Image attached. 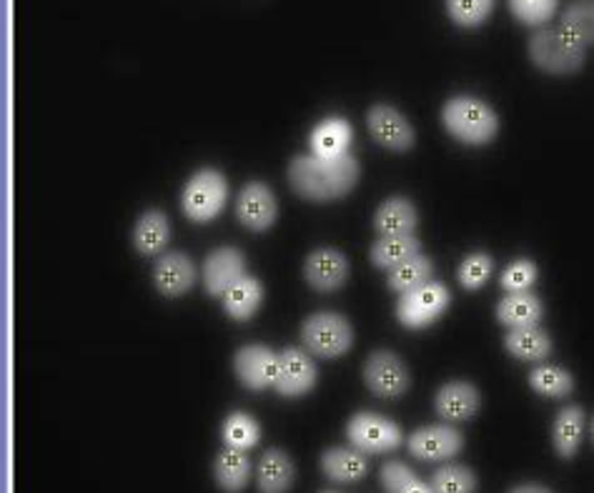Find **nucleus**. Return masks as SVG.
Masks as SVG:
<instances>
[{
	"mask_svg": "<svg viewBox=\"0 0 594 493\" xmlns=\"http://www.w3.org/2000/svg\"><path fill=\"white\" fill-rule=\"evenodd\" d=\"M288 183L301 198L317 200H336L344 198L359 183V163L352 153L339 158L321 156H299L288 165Z\"/></svg>",
	"mask_w": 594,
	"mask_h": 493,
	"instance_id": "1",
	"label": "nucleus"
},
{
	"mask_svg": "<svg viewBox=\"0 0 594 493\" xmlns=\"http://www.w3.org/2000/svg\"><path fill=\"white\" fill-rule=\"evenodd\" d=\"M442 121L449 136L465 146H487L500 130L496 113L484 101L469 99V95H459L444 105Z\"/></svg>",
	"mask_w": 594,
	"mask_h": 493,
	"instance_id": "2",
	"label": "nucleus"
},
{
	"mask_svg": "<svg viewBox=\"0 0 594 493\" xmlns=\"http://www.w3.org/2000/svg\"><path fill=\"white\" fill-rule=\"evenodd\" d=\"M584 56H587V46H582L562 28H541L529 41L532 64L555 76L580 70L584 66Z\"/></svg>",
	"mask_w": 594,
	"mask_h": 493,
	"instance_id": "3",
	"label": "nucleus"
},
{
	"mask_svg": "<svg viewBox=\"0 0 594 493\" xmlns=\"http://www.w3.org/2000/svg\"><path fill=\"white\" fill-rule=\"evenodd\" d=\"M301 341L319 358H339L354 346V329L346 316L321 311L309 316L301 325Z\"/></svg>",
	"mask_w": 594,
	"mask_h": 493,
	"instance_id": "4",
	"label": "nucleus"
},
{
	"mask_svg": "<svg viewBox=\"0 0 594 493\" xmlns=\"http://www.w3.org/2000/svg\"><path fill=\"white\" fill-rule=\"evenodd\" d=\"M229 200V183L216 169H201L183 191V214L194 223H208Z\"/></svg>",
	"mask_w": 594,
	"mask_h": 493,
	"instance_id": "5",
	"label": "nucleus"
},
{
	"mask_svg": "<svg viewBox=\"0 0 594 493\" xmlns=\"http://www.w3.org/2000/svg\"><path fill=\"white\" fill-rule=\"evenodd\" d=\"M449 301H452L449 288L430 280V284L416 286L412 290H407V294H401L397 303V319L404 329L422 331L447 311Z\"/></svg>",
	"mask_w": 594,
	"mask_h": 493,
	"instance_id": "6",
	"label": "nucleus"
},
{
	"mask_svg": "<svg viewBox=\"0 0 594 493\" xmlns=\"http://www.w3.org/2000/svg\"><path fill=\"white\" fill-rule=\"evenodd\" d=\"M346 436L362 454H387L401 446V428L379 413L362 411L349 421Z\"/></svg>",
	"mask_w": 594,
	"mask_h": 493,
	"instance_id": "7",
	"label": "nucleus"
},
{
	"mask_svg": "<svg viewBox=\"0 0 594 493\" xmlns=\"http://www.w3.org/2000/svg\"><path fill=\"white\" fill-rule=\"evenodd\" d=\"M364 381L379 399H397L412 386V376L404 360L391 351H374L364 366Z\"/></svg>",
	"mask_w": 594,
	"mask_h": 493,
	"instance_id": "8",
	"label": "nucleus"
},
{
	"mask_svg": "<svg viewBox=\"0 0 594 493\" xmlns=\"http://www.w3.org/2000/svg\"><path fill=\"white\" fill-rule=\"evenodd\" d=\"M317 366L309 354H304L301 348H286L278 354L274 389L286 399H299L317 386Z\"/></svg>",
	"mask_w": 594,
	"mask_h": 493,
	"instance_id": "9",
	"label": "nucleus"
},
{
	"mask_svg": "<svg viewBox=\"0 0 594 493\" xmlns=\"http://www.w3.org/2000/svg\"><path fill=\"white\" fill-rule=\"evenodd\" d=\"M278 206L276 196L266 183H247L236 198V218L249 228V231H269L276 223Z\"/></svg>",
	"mask_w": 594,
	"mask_h": 493,
	"instance_id": "10",
	"label": "nucleus"
},
{
	"mask_svg": "<svg viewBox=\"0 0 594 493\" xmlns=\"http://www.w3.org/2000/svg\"><path fill=\"white\" fill-rule=\"evenodd\" d=\"M233 371L247 389L264 391L276 381L278 354L266 346H259V343H251V346L236 351Z\"/></svg>",
	"mask_w": 594,
	"mask_h": 493,
	"instance_id": "11",
	"label": "nucleus"
},
{
	"mask_svg": "<svg viewBox=\"0 0 594 493\" xmlns=\"http://www.w3.org/2000/svg\"><path fill=\"white\" fill-rule=\"evenodd\" d=\"M465 448V436L454 426H424L409 438V451L419 461H449Z\"/></svg>",
	"mask_w": 594,
	"mask_h": 493,
	"instance_id": "12",
	"label": "nucleus"
},
{
	"mask_svg": "<svg viewBox=\"0 0 594 493\" xmlns=\"http://www.w3.org/2000/svg\"><path fill=\"white\" fill-rule=\"evenodd\" d=\"M369 123V130L377 144H381L389 151H409L414 146V128L407 116H401L397 108H391L387 103L374 105L366 116Z\"/></svg>",
	"mask_w": 594,
	"mask_h": 493,
	"instance_id": "13",
	"label": "nucleus"
},
{
	"mask_svg": "<svg viewBox=\"0 0 594 493\" xmlns=\"http://www.w3.org/2000/svg\"><path fill=\"white\" fill-rule=\"evenodd\" d=\"M243 276H247V259H243V253L239 249L224 245V249L208 253V259L204 263V284L208 296L224 298L226 290Z\"/></svg>",
	"mask_w": 594,
	"mask_h": 493,
	"instance_id": "14",
	"label": "nucleus"
},
{
	"mask_svg": "<svg viewBox=\"0 0 594 493\" xmlns=\"http://www.w3.org/2000/svg\"><path fill=\"white\" fill-rule=\"evenodd\" d=\"M304 276H307L309 284L321 290V294L339 290L349 280L346 255L336 249H317L307 259Z\"/></svg>",
	"mask_w": 594,
	"mask_h": 493,
	"instance_id": "15",
	"label": "nucleus"
},
{
	"mask_svg": "<svg viewBox=\"0 0 594 493\" xmlns=\"http://www.w3.org/2000/svg\"><path fill=\"white\" fill-rule=\"evenodd\" d=\"M153 284L163 296H169V298H179L183 294H189L196 284L194 261H191L186 253H179V251L165 253L153 268Z\"/></svg>",
	"mask_w": 594,
	"mask_h": 493,
	"instance_id": "16",
	"label": "nucleus"
},
{
	"mask_svg": "<svg viewBox=\"0 0 594 493\" xmlns=\"http://www.w3.org/2000/svg\"><path fill=\"white\" fill-rule=\"evenodd\" d=\"M479 391L467 381H452L444 383L439 391H436L434 409L444 421L449 424H461V421H469L479 411Z\"/></svg>",
	"mask_w": 594,
	"mask_h": 493,
	"instance_id": "17",
	"label": "nucleus"
},
{
	"mask_svg": "<svg viewBox=\"0 0 594 493\" xmlns=\"http://www.w3.org/2000/svg\"><path fill=\"white\" fill-rule=\"evenodd\" d=\"M296 477L294 461L282 451V448H271L256 466V486L261 493H286L292 489Z\"/></svg>",
	"mask_w": 594,
	"mask_h": 493,
	"instance_id": "18",
	"label": "nucleus"
},
{
	"mask_svg": "<svg viewBox=\"0 0 594 493\" xmlns=\"http://www.w3.org/2000/svg\"><path fill=\"white\" fill-rule=\"evenodd\" d=\"M545 316V306L529 290L519 294H506L500 306H496V321L504 323L506 329H524V325H537Z\"/></svg>",
	"mask_w": 594,
	"mask_h": 493,
	"instance_id": "19",
	"label": "nucleus"
},
{
	"mask_svg": "<svg viewBox=\"0 0 594 493\" xmlns=\"http://www.w3.org/2000/svg\"><path fill=\"white\" fill-rule=\"evenodd\" d=\"M419 226V214L409 198H389L374 216L379 236H412Z\"/></svg>",
	"mask_w": 594,
	"mask_h": 493,
	"instance_id": "20",
	"label": "nucleus"
},
{
	"mask_svg": "<svg viewBox=\"0 0 594 493\" xmlns=\"http://www.w3.org/2000/svg\"><path fill=\"white\" fill-rule=\"evenodd\" d=\"M504 346L514 358L532 360V364H539V360H547L552 356V339H549L539 325L510 329L504 339Z\"/></svg>",
	"mask_w": 594,
	"mask_h": 493,
	"instance_id": "21",
	"label": "nucleus"
},
{
	"mask_svg": "<svg viewBox=\"0 0 594 493\" xmlns=\"http://www.w3.org/2000/svg\"><path fill=\"white\" fill-rule=\"evenodd\" d=\"M321 469H324L331 481L354 483L366 477L369 463H366V456L359 448H329V451L321 456Z\"/></svg>",
	"mask_w": 594,
	"mask_h": 493,
	"instance_id": "22",
	"label": "nucleus"
},
{
	"mask_svg": "<svg viewBox=\"0 0 594 493\" xmlns=\"http://www.w3.org/2000/svg\"><path fill=\"white\" fill-rule=\"evenodd\" d=\"M354 130L344 118H327L321 121L311 134V151L321 158H339L349 153Z\"/></svg>",
	"mask_w": 594,
	"mask_h": 493,
	"instance_id": "23",
	"label": "nucleus"
},
{
	"mask_svg": "<svg viewBox=\"0 0 594 493\" xmlns=\"http://www.w3.org/2000/svg\"><path fill=\"white\" fill-rule=\"evenodd\" d=\"M261 301H264V288H261L256 278L243 276L241 280H236L229 290H226L224 308L233 321L243 323L253 319V313L261 308Z\"/></svg>",
	"mask_w": 594,
	"mask_h": 493,
	"instance_id": "24",
	"label": "nucleus"
},
{
	"mask_svg": "<svg viewBox=\"0 0 594 493\" xmlns=\"http://www.w3.org/2000/svg\"><path fill=\"white\" fill-rule=\"evenodd\" d=\"M171 241V223L163 210H148L134 228V245L138 253L153 255L161 253Z\"/></svg>",
	"mask_w": 594,
	"mask_h": 493,
	"instance_id": "25",
	"label": "nucleus"
},
{
	"mask_svg": "<svg viewBox=\"0 0 594 493\" xmlns=\"http://www.w3.org/2000/svg\"><path fill=\"white\" fill-rule=\"evenodd\" d=\"M214 477L218 486L229 493H239L247 489L251 479V461L247 451H239V448H226V451L218 454L214 463Z\"/></svg>",
	"mask_w": 594,
	"mask_h": 493,
	"instance_id": "26",
	"label": "nucleus"
},
{
	"mask_svg": "<svg viewBox=\"0 0 594 493\" xmlns=\"http://www.w3.org/2000/svg\"><path fill=\"white\" fill-rule=\"evenodd\" d=\"M584 434V413L576 406H567L559 411V416L555 421V448L562 459H572L580 448Z\"/></svg>",
	"mask_w": 594,
	"mask_h": 493,
	"instance_id": "27",
	"label": "nucleus"
},
{
	"mask_svg": "<svg viewBox=\"0 0 594 493\" xmlns=\"http://www.w3.org/2000/svg\"><path fill=\"white\" fill-rule=\"evenodd\" d=\"M434 278V263L432 259H426V255L416 253L412 259H407L404 263H399L389 271V288L397 290V294H407V290H412L416 286L430 284Z\"/></svg>",
	"mask_w": 594,
	"mask_h": 493,
	"instance_id": "28",
	"label": "nucleus"
},
{
	"mask_svg": "<svg viewBox=\"0 0 594 493\" xmlns=\"http://www.w3.org/2000/svg\"><path fill=\"white\" fill-rule=\"evenodd\" d=\"M416 253H419V241L414 239V233L412 236H381L372 249V263L377 268L391 271Z\"/></svg>",
	"mask_w": 594,
	"mask_h": 493,
	"instance_id": "29",
	"label": "nucleus"
},
{
	"mask_svg": "<svg viewBox=\"0 0 594 493\" xmlns=\"http://www.w3.org/2000/svg\"><path fill=\"white\" fill-rule=\"evenodd\" d=\"M559 28L570 33L574 41L582 46H592L594 43V0H574L562 15Z\"/></svg>",
	"mask_w": 594,
	"mask_h": 493,
	"instance_id": "30",
	"label": "nucleus"
},
{
	"mask_svg": "<svg viewBox=\"0 0 594 493\" xmlns=\"http://www.w3.org/2000/svg\"><path fill=\"white\" fill-rule=\"evenodd\" d=\"M529 386L541 395H549V399H564L574 391V378L567 374L564 368L557 366H537L535 371L529 374Z\"/></svg>",
	"mask_w": 594,
	"mask_h": 493,
	"instance_id": "31",
	"label": "nucleus"
},
{
	"mask_svg": "<svg viewBox=\"0 0 594 493\" xmlns=\"http://www.w3.org/2000/svg\"><path fill=\"white\" fill-rule=\"evenodd\" d=\"M261 438V431H259V424L253 421L251 416H247V413L236 411L231 413L229 419H226L224 424V442L229 448H239V451H249V448H253L259 444Z\"/></svg>",
	"mask_w": 594,
	"mask_h": 493,
	"instance_id": "32",
	"label": "nucleus"
},
{
	"mask_svg": "<svg viewBox=\"0 0 594 493\" xmlns=\"http://www.w3.org/2000/svg\"><path fill=\"white\" fill-rule=\"evenodd\" d=\"M494 11V0H447V13L459 28H479Z\"/></svg>",
	"mask_w": 594,
	"mask_h": 493,
	"instance_id": "33",
	"label": "nucleus"
},
{
	"mask_svg": "<svg viewBox=\"0 0 594 493\" xmlns=\"http://www.w3.org/2000/svg\"><path fill=\"white\" fill-rule=\"evenodd\" d=\"M475 489L477 477L467 466H442L432 477L434 493H471Z\"/></svg>",
	"mask_w": 594,
	"mask_h": 493,
	"instance_id": "34",
	"label": "nucleus"
},
{
	"mask_svg": "<svg viewBox=\"0 0 594 493\" xmlns=\"http://www.w3.org/2000/svg\"><path fill=\"white\" fill-rule=\"evenodd\" d=\"M559 0H510L512 15L517 18L522 25H545L555 18Z\"/></svg>",
	"mask_w": 594,
	"mask_h": 493,
	"instance_id": "35",
	"label": "nucleus"
},
{
	"mask_svg": "<svg viewBox=\"0 0 594 493\" xmlns=\"http://www.w3.org/2000/svg\"><path fill=\"white\" fill-rule=\"evenodd\" d=\"M492 271H494L492 255L471 253L459 266V284L467 290H477L487 284L489 276H492Z\"/></svg>",
	"mask_w": 594,
	"mask_h": 493,
	"instance_id": "36",
	"label": "nucleus"
},
{
	"mask_svg": "<svg viewBox=\"0 0 594 493\" xmlns=\"http://www.w3.org/2000/svg\"><path fill=\"white\" fill-rule=\"evenodd\" d=\"M537 266L527 259L514 261L510 268L502 273V288L506 294H519V290H529L537 284Z\"/></svg>",
	"mask_w": 594,
	"mask_h": 493,
	"instance_id": "37",
	"label": "nucleus"
},
{
	"mask_svg": "<svg viewBox=\"0 0 594 493\" xmlns=\"http://www.w3.org/2000/svg\"><path fill=\"white\" fill-rule=\"evenodd\" d=\"M412 479H414V471L409 469L407 463H401V461L384 463L381 483H384V489H387V493H399Z\"/></svg>",
	"mask_w": 594,
	"mask_h": 493,
	"instance_id": "38",
	"label": "nucleus"
},
{
	"mask_svg": "<svg viewBox=\"0 0 594 493\" xmlns=\"http://www.w3.org/2000/svg\"><path fill=\"white\" fill-rule=\"evenodd\" d=\"M399 493H434V491H432V483H424L422 479L414 477Z\"/></svg>",
	"mask_w": 594,
	"mask_h": 493,
	"instance_id": "39",
	"label": "nucleus"
},
{
	"mask_svg": "<svg viewBox=\"0 0 594 493\" xmlns=\"http://www.w3.org/2000/svg\"><path fill=\"white\" fill-rule=\"evenodd\" d=\"M510 493H552V491L545 489V486H539V483H524V486L512 489Z\"/></svg>",
	"mask_w": 594,
	"mask_h": 493,
	"instance_id": "40",
	"label": "nucleus"
}]
</instances>
